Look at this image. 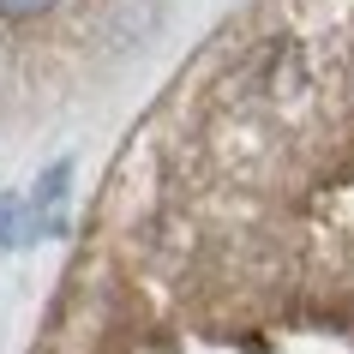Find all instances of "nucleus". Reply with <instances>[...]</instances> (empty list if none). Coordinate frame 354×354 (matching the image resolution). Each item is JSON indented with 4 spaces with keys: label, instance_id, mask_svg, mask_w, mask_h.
Returning <instances> with one entry per match:
<instances>
[{
    "label": "nucleus",
    "instance_id": "f257e3e1",
    "mask_svg": "<svg viewBox=\"0 0 354 354\" xmlns=\"http://www.w3.org/2000/svg\"><path fill=\"white\" fill-rule=\"evenodd\" d=\"M37 228H42V223H30V216H24L19 198H6V192H0V246H24Z\"/></svg>",
    "mask_w": 354,
    "mask_h": 354
},
{
    "label": "nucleus",
    "instance_id": "f03ea898",
    "mask_svg": "<svg viewBox=\"0 0 354 354\" xmlns=\"http://www.w3.org/2000/svg\"><path fill=\"white\" fill-rule=\"evenodd\" d=\"M55 0H0V19H12V24H30V19H42Z\"/></svg>",
    "mask_w": 354,
    "mask_h": 354
}]
</instances>
